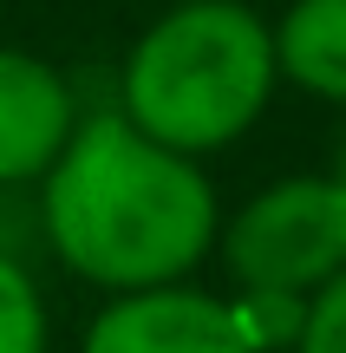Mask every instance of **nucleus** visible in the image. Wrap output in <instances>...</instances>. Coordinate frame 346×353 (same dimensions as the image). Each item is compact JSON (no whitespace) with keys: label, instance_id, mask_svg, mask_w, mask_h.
I'll return each instance as SVG.
<instances>
[{"label":"nucleus","instance_id":"1","mask_svg":"<svg viewBox=\"0 0 346 353\" xmlns=\"http://www.w3.org/2000/svg\"><path fill=\"white\" fill-rule=\"evenodd\" d=\"M46 236L105 294L164 288L216 249V190L196 157L144 138L125 112H98L46 170Z\"/></svg>","mask_w":346,"mask_h":353},{"label":"nucleus","instance_id":"2","mask_svg":"<svg viewBox=\"0 0 346 353\" xmlns=\"http://www.w3.org/2000/svg\"><path fill=\"white\" fill-rule=\"evenodd\" d=\"M274 33L242 0H177L125 59V118L183 157L235 144L274 99Z\"/></svg>","mask_w":346,"mask_h":353},{"label":"nucleus","instance_id":"3","mask_svg":"<svg viewBox=\"0 0 346 353\" xmlns=\"http://www.w3.org/2000/svg\"><path fill=\"white\" fill-rule=\"evenodd\" d=\"M222 262L242 288L314 294L346 268V190L340 176H288L235 210Z\"/></svg>","mask_w":346,"mask_h":353},{"label":"nucleus","instance_id":"4","mask_svg":"<svg viewBox=\"0 0 346 353\" xmlns=\"http://www.w3.org/2000/svg\"><path fill=\"white\" fill-rule=\"evenodd\" d=\"M78 353H248V341L235 334L229 301L164 281V288L111 294V307L85 327Z\"/></svg>","mask_w":346,"mask_h":353},{"label":"nucleus","instance_id":"5","mask_svg":"<svg viewBox=\"0 0 346 353\" xmlns=\"http://www.w3.org/2000/svg\"><path fill=\"white\" fill-rule=\"evenodd\" d=\"M72 92L46 59L0 46V183H33L72 138Z\"/></svg>","mask_w":346,"mask_h":353},{"label":"nucleus","instance_id":"6","mask_svg":"<svg viewBox=\"0 0 346 353\" xmlns=\"http://www.w3.org/2000/svg\"><path fill=\"white\" fill-rule=\"evenodd\" d=\"M274 72L346 105V0H294L274 26Z\"/></svg>","mask_w":346,"mask_h":353},{"label":"nucleus","instance_id":"7","mask_svg":"<svg viewBox=\"0 0 346 353\" xmlns=\"http://www.w3.org/2000/svg\"><path fill=\"white\" fill-rule=\"evenodd\" d=\"M235 334L248 341V353H268V347H294L301 321H307V294H268V288H242L229 301Z\"/></svg>","mask_w":346,"mask_h":353},{"label":"nucleus","instance_id":"8","mask_svg":"<svg viewBox=\"0 0 346 353\" xmlns=\"http://www.w3.org/2000/svg\"><path fill=\"white\" fill-rule=\"evenodd\" d=\"M0 353H46V301L33 275L0 255Z\"/></svg>","mask_w":346,"mask_h":353},{"label":"nucleus","instance_id":"9","mask_svg":"<svg viewBox=\"0 0 346 353\" xmlns=\"http://www.w3.org/2000/svg\"><path fill=\"white\" fill-rule=\"evenodd\" d=\"M294 353H346V268L307 294V321L294 334Z\"/></svg>","mask_w":346,"mask_h":353},{"label":"nucleus","instance_id":"10","mask_svg":"<svg viewBox=\"0 0 346 353\" xmlns=\"http://www.w3.org/2000/svg\"><path fill=\"white\" fill-rule=\"evenodd\" d=\"M340 190H346V151H340Z\"/></svg>","mask_w":346,"mask_h":353}]
</instances>
